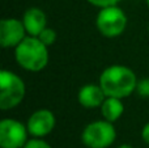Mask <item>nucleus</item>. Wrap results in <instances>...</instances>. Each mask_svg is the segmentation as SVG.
Here are the masks:
<instances>
[{
	"label": "nucleus",
	"instance_id": "1",
	"mask_svg": "<svg viewBox=\"0 0 149 148\" xmlns=\"http://www.w3.org/2000/svg\"><path fill=\"white\" fill-rule=\"evenodd\" d=\"M136 73L123 64H111L101 72L98 84L107 97L124 100L136 92Z\"/></svg>",
	"mask_w": 149,
	"mask_h": 148
},
{
	"label": "nucleus",
	"instance_id": "2",
	"mask_svg": "<svg viewBox=\"0 0 149 148\" xmlns=\"http://www.w3.org/2000/svg\"><path fill=\"white\" fill-rule=\"evenodd\" d=\"M15 60L28 72H39L49 64V47L38 37L26 36L15 47Z\"/></svg>",
	"mask_w": 149,
	"mask_h": 148
},
{
	"label": "nucleus",
	"instance_id": "3",
	"mask_svg": "<svg viewBox=\"0 0 149 148\" xmlns=\"http://www.w3.org/2000/svg\"><path fill=\"white\" fill-rule=\"evenodd\" d=\"M26 87L24 80L9 70L0 71V109L8 112L17 108L24 101Z\"/></svg>",
	"mask_w": 149,
	"mask_h": 148
},
{
	"label": "nucleus",
	"instance_id": "4",
	"mask_svg": "<svg viewBox=\"0 0 149 148\" xmlns=\"http://www.w3.org/2000/svg\"><path fill=\"white\" fill-rule=\"evenodd\" d=\"M116 140V128L113 122L98 119L88 123L81 133V142L88 148H109Z\"/></svg>",
	"mask_w": 149,
	"mask_h": 148
},
{
	"label": "nucleus",
	"instance_id": "5",
	"mask_svg": "<svg viewBox=\"0 0 149 148\" xmlns=\"http://www.w3.org/2000/svg\"><path fill=\"white\" fill-rule=\"evenodd\" d=\"M127 15L118 5L101 8L95 17V26L101 36L106 38H116L122 36L127 28Z\"/></svg>",
	"mask_w": 149,
	"mask_h": 148
},
{
	"label": "nucleus",
	"instance_id": "6",
	"mask_svg": "<svg viewBox=\"0 0 149 148\" xmlns=\"http://www.w3.org/2000/svg\"><path fill=\"white\" fill-rule=\"evenodd\" d=\"M30 135L26 123L13 118H3L0 121V147L24 148Z\"/></svg>",
	"mask_w": 149,
	"mask_h": 148
},
{
	"label": "nucleus",
	"instance_id": "7",
	"mask_svg": "<svg viewBox=\"0 0 149 148\" xmlns=\"http://www.w3.org/2000/svg\"><path fill=\"white\" fill-rule=\"evenodd\" d=\"M56 125L55 114L50 109H38L26 121V127L33 138H45L54 131Z\"/></svg>",
	"mask_w": 149,
	"mask_h": 148
},
{
	"label": "nucleus",
	"instance_id": "8",
	"mask_svg": "<svg viewBox=\"0 0 149 148\" xmlns=\"http://www.w3.org/2000/svg\"><path fill=\"white\" fill-rule=\"evenodd\" d=\"M28 36L22 20L16 17L1 18L0 21V45L3 49H15Z\"/></svg>",
	"mask_w": 149,
	"mask_h": 148
},
{
	"label": "nucleus",
	"instance_id": "9",
	"mask_svg": "<svg viewBox=\"0 0 149 148\" xmlns=\"http://www.w3.org/2000/svg\"><path fill=\"white\" fill-rule=\"evenodd\" d=\"M106 94L100 84L89 83L82 85L77 93V101L85 109H100L106 98Z\"/></svg>",
	"mask_w": 149,
	"mask_h": 148
},
{
	"label": "nucleus",
	"instance_id": "10",
	"mask_svg": "<svg viewBox=\"0 0 149 148\" xmlns=\"http://www.w3.org/2000/svg\"><path fill=\"white\" fill-rule=\"evenodd\" d=\"M22 22L28 36L38 37L45 28H47V16L43 9L38 7H30L24 12Z\"/></svg>",
	"mask_w": 149,
	"mask_h": 148
},
{
	"label": "nucleus",
	"instance_id": "11",
	"mask_svg": "<svg viewBox=\"0 0 149 148\" xmlns=\"http://www.w3.org/2000/svg\"><path fill=\"white\" fill-rule=\"evenodd\" d=\"M100 110L103 119L114 123L120 119V117L124 113L123 100L116 98V97H106L103 104L101 105Z\"/></svg>",
	"mask_w": 149,
	"mask_h": 148
},
{
	"label": "nucleus",
	"instance_id": "12",
	"mask_svg": "<svg viewBox=\"0 0 149 148\" xmlns=\"http://www.w3.org/2000/svg\"><path fill=\"white\" fill-rule=\"evenodd\" d=\"M38 38L41 39V41L43 42L47 47H50V46H52V45L56 42L58 34H56V31H55V29L49 28V26H47V28H45L43 30H42V33L38 36Z\"/></svg>",
	"mask_w": 149,
	"mask_h": 148
},
{
	"label": "nucleus",
	"instance_id": "13",
	"mask_svg": "<svg viewBox=\"0 0 149 148\" xmlns=\"http://www.w3.org/2000/svg\"><path fill=\"white\" fill-rule=\"evenodd\" d=\"M136 93L141 98H149V77L141 79V80L137 81Z\"/></svg>",
	"mask_w": 149,
	"mask_h": 148
},
{
	"label": "nucleus",
	"instance_id": "14",
	"mask_svg": "<svg viewBox=\"0 0 149 148\" xmlns=\"http://www.w3.org/2000/svg\"><path fill=\"white\" fill-rule=\"evenodd\" d=\"M24 148H52L51 144L47 143L43 138H33L29 139L26 142V144L24 146Z\"/></svg>",
	"mask_w": 149,
	"mask_h": 148
},
{
	"label": "nucleus",
	"instance_id": "15",
	"mask_svg": "<svg viewBox=\"0 0 149 148\" xmlns=\"http://www.w3.org/2000/svg\"><path fill=\"white\" fill-rule=\"evenodd\" d=\"M89 4H92L93 7L97 8H105V7H110V5H118V3L120 0H86Z\"/></svg>",
	"mask_w": 149,
	"mask_h": 148
},
{
	"label": "nucleus",
	"instance_id": "16",
	"mask_svg": "<svg viewBox=\"0 0 149 148\" xmlns=\"http://www.w3.org/2000/svg\"><path fill=\"white\" fill-rule=\"evenodd\" d=\"M141 139H143V142H144L145 144H148L149 146V122L148 123H145L144 126H143V128H141Z\"/></svg>",
	"mask_w": 149,
	"mask_h": 148
},
{
	"label": "nucleus",
	"instance_id": "17",
	"mask_svg": "<svg viewBox=\"0 0 149 148\" xmlns=\"http://www.w3.org/2000/svg\"><path fill=\"white\" fill-rule=\"evenodd\" d=\"M116 148H134L131 146V144H127V143H124V144H120V146H118Z\"/></svg>",
	"mask_w": 149,
	"mask_h": 148
},
{
	"label": "nucleus",
	"instance_id": "18",
	"mask_svg": "<svg viewBox=\"0 0 149 148\" xmlns=\"http://www.w3.org/2000/svg\"><path fill=\"white\" fill-rule=\"evenodd\" d=\"M147 5H148V8H149V0H147Z\"/></svg>",
	"mask_w": 149,
	"mask_h": 148
},
{
	"label": "nucleus",
	"instance_id": "19",
	"mask_svg": "<svg viewBox=\"0 0 149 148\" xmlns=\"http://www.w3.org/2000/svg\"><path fill=\"white\" fill-rule=\"evenodd\" d=\"M148 31H149V26H148Z\"/></svg>",
	"mask_w": 149,
	"mask_h": 148
}]
</instances>
